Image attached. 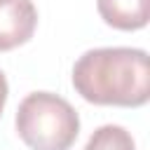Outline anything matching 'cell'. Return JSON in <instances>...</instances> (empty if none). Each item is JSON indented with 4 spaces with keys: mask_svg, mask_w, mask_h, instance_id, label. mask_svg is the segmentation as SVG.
Segmentation results:
<instances>
[{
    "mask_svg": "<svg viewBox=\"0 0 150 150\" xmlns=\"http://www.w3.org/2000/svg\"><path fill=\"white\" fill-rule=\"evenodd\" d=\"M73 87L96 105H145L150 98L148 52L138 47L89 49L73 66Z\"/></svg>",
    "mask_w": 150,
    "mask_h": 150,
    "instance_id": "cell-1",
    "label": "cell"
},
{
    "mask_svg": "<svg viewBox=\"0 0 150 150\" xmlns=\"http://www.w3.org/2000/svg\"><path fill=\"white\" fill-rule=\"evenodd\" d=\"M14 124L30 150H68L80 134L75 108L52 91L28 94L16 108Z\"/></svg>",
    "mask_w": 150,
    "mask_h": 150,
    "instance_id": "cell-2",
    "label": "cell"
},
{
    "mask_svg": "<svg viewBox=\"0 0 150 150\" xmlns=\"http://www.w3.org/2000/svg\"><path fill=\"white\" fill-rule=\"evenodd\" d=\"M38 26L33 0H0V52L26 45Z\"/></svg>",
    "mask_w": 150,
    "mask_h": 150,
    "instance_id": "cell-3",
    "label": "cell"
},
{
    "mask_svg": "<svg viewBox=\"0 0 150 150\" xmlns=\"http://www.w3.org/2000/svg\"><path fill=\"white\" fill-rule=\"evenodd\" d=\"M101 19L117 30L145 28L150 19V0H96Z\"/></svg>",
    "mask_w": 150,
    "mask_h": 150,
    "instance_id": "cell-4",
    "label": "cell"
},
{
    "mask_svg": "<svg viewBox=\"0 0 150 150\" xmlns=\"http://www.w3.org/2000/svg\"><path fill=\"white\" fill-rule=\"evenodd\" d=\"M84 150H136L134 136L120 124H103L94 129Z\"/></svg>",
    "mask_w": 150,
    "mask_h": 150,
    "instance_id": "cell-5",
    "label": "cell"
},
{
    "mask_svg": "<svg viewBox=\"0 0 150 150\" xmlns=\"http://www.w3.org/2000/svg\"><path fill=\"white\" fill-rule=\"evenodd\" d=\"M7 94H9V87H7V77L5 73L0 70V115L5 110V103H7Z\"/></svg>",
    "mask_w": 150,
    "mask_h": 150,
    "instance_id": "cell-6",
    "label": "cell"
}]
</instances>
